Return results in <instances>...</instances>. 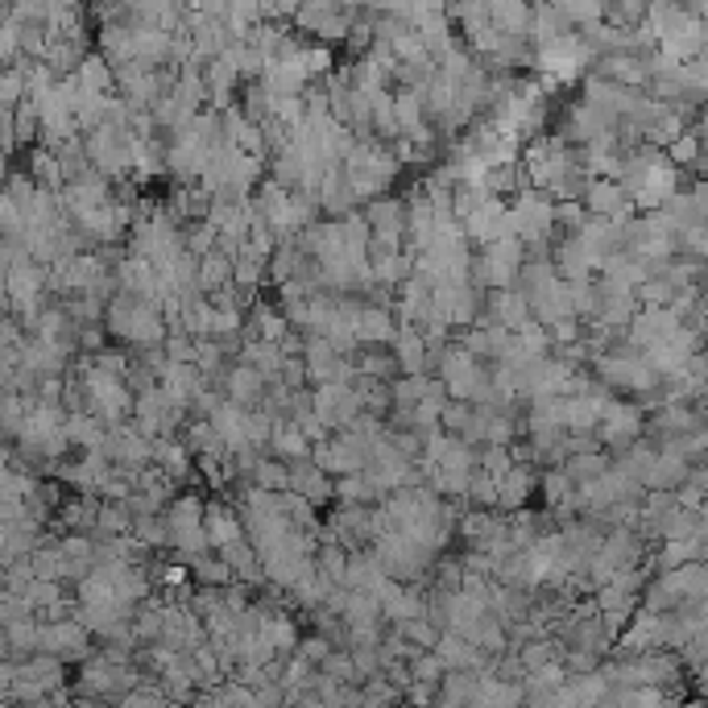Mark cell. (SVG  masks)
Instances as JSON below:
<instances>
[{"mask_svg": "<svg viewBox=\"0 0 708 708\" xmlns=\"http://www.w3.org/2000/svg\"><path fill=\"white\" fill-rule=\"evenodd\" d=\"M592 369H597V377L592 381H601L605 390H626V393H654L663 381L650 374V365L642 361V353H634V349H626V344H617V349H610V353H597L592 356Z\"/></svg>", "mask_w": 708, "mask_h": 708, "instance_id": "obj_1", "label": "cell"}, {"mask_svg": "<svg viewBox=\"0 0 708 708\" xmlns=\"http://www.w3.org/2000/svg\"><path fill=\"white\" fill-rule=\"evenodd\" d=\"M83 150H87V162L99 178H108V182L133 178V133L129 129L99 125L92 133H83Z\"/></svg>", "mask_w": 708, "mask_h": 708, "instance_id": "obj_2", "label": "cell"}, {"mask_svg": "<svg viewBox=\"0 0 708 708\" xmlns=\"http://www.w3.org/2000/svg\"><path fill=\"white\" fill-rule=\"evenodd\" d=\"M166 522V547L182 551V555H208V539H203V497L199 493H178L175 502L162 510Z\"/></svg>", "mask_w": 708, "mask_h": 708, "instance_id": "obj_3", "label": "cell"}, {"mask_svg": "<svg viewBox=\"0 0 708 708\" xmlns=\"http://www.w3.org/2000/svg\"><path fill=\"white\" fill-rule=\"evenodd\" d=\"M514 240H522V249H543L555 236V203L543 191H518L510 203Z\"/></svg>", "mask_w": 708, "mask_h": 708, "instance_id": "obj_4", "label": "cell"}, {"mask_svg": "<svg viewBox=\"0 0 708 708\" xmlns=\"http://www.w3.org/2000/svg\"><path fill=\"white\" fill-rule=\"evenodd\" d=\"M592 62H597V55H592L589 46L580 42V34L571 30V34H564V38L547 42V46H539L534 50V67L543 71L547 79H555L559 87L564 83H571V79H585L592 71Z\"/></svg>", "mask_w": 708, "mask_h": 708, "instance_id": "obj_5", "label": "cell"}, {"mask_svg": "<svg viewBox=\"0 0 708 708\" xmlns=\"http://www.w3.org/2000/svg\"><path fill=\"white\" fill-rule=\"evenodd\" d=\"M374 559H377V568L386 571V580H418L423 571L432 568V551L411 543L406 534H398V531L377 534Z\"/></svg>", "mask_w": 708, "mask_h": 708, "instance_id": "obj_6", "label": "cell"}, {"mask_svg": "<svg viewBox=\"0 0 708 708\" xmlns=\"http://www.w3.org/2000/svg\"><path fill=\"white\" fill-rule=\"evenodd\" d=\"M377 444H365V439H356V435L349 432H335L328 435L323 444H311V460L315 469L323 472V476H356V472H365V460H369V452H374Z\"/></svg>", "mask_w": 708, "mask_h": 708, "instance_id": "obj_7", "label": "cell"}, {"mask_svg": "<svg viewBox=\"0 0 708 708\" xmlns=\"http://www.w3.org/2000/svg\"><path fill=\"white\" fill-rule=\"evenodd\" d=\"M647 432V414L642 406H634V402H617L613 398L605 414H601V423H597V444H601V452H626L629 444H638Z\"/></svg>", "mask_w": 708, "mask_h": 708, "instance_id": "obj_8", "label": "cell"}, {"mask_svg": "<svg viewBox=\"0 0 708 708\" xmlns=\"http://www.w3.org/2000/svg\"><path fill=\"white\" fill-rule=\"evenodd\" d=\"M311 411H315V423L323 432H344L361 414V393L356 386H315L311 390Z\"/></svg>", "mask_w": 708, "mask_h": 708, "instance_id": "obj_9", "label": "cell"}, {"mask_svg": "<svg viewBox=\"0 0 708 708\" xmlns=\"http://www.w3.org/2000/svg\"><path fill=\"white\" fill-rule=\"evenodd\" d=\"M99 452L108 456V464L120 472H141L150 469V456H154V439L133 427V423H120V427H108L104 435V448Z\"/></svg>", "mask_w": 708, "mask_h": 708, "instance_id": "obj_10", "label": "cell"}, {"mask_svg": "<svg viewBox=\"0 0 708 708\" xmlns=\"http://www.w3.org/2000/svg\"><path fill=\"white\" fill-rule=\"evenodd\" d=\"M460 233H464V240H472L476 249H485V245H493V240H506V236H514V224H510V203L506 199H481V208L472 212L464 224H460Z\"/></svg>", "mask_w": 708, "mask_h": 708, "instance_id": "obj_11", "label": "cell"}, {"mask_svg": "<svg viewBox=\"0 0 708 708\" xmlns=\"http://www.w3.org/2000/svg\"><path fill=\"white\" fill-rule=\"evenodd\" d=\"M365 224H369V240H381V245H398L402 249V236H406V208L402 199L381 196L374 203H365Z\"/></svg>", "mask_w": 708, "mask_h": 708, "instance_id": "obj_12", "label": "cell"}, {"mask_svg": "<svg viewBox=\"0 0 708 708\" xmlns=\"http://www.w3.org/2000/svg\"><path fill=\"white\" fill-rule=\"evenodd\" d=\"M393 335H398V319H393L390 307H377V303H365L356 307V349H390Z\"/></svg>", "mask_w": 708, "mask_h": 708, "instance_id": "obj_13", "label": "cell"}, {"mask_svg": "<svg viewBox=\"0 0 708 708\" xmlns=\"http://www.w3.org/2000/svg\"><path fill=\"white\" fill-rule=\"evenodd\" d=\"M203 539L208 551H224L245 539V522L228 502H203Z\"/></svg>", "mask_w": 708, "mask_h": 708, "instance_id": "obj_14", "label": "cell"}, {"mask_svg": "<svg viewBox=\"0 0 708 708\" xmlns=\"http://www.w3.org/2000/svg\"><path fill=\"white\" fill-rule=\"evenodd\" d=\"M286 332H291V323H286V315L278 311V303H253L245 311V328H240L245 344L249 340H257V344H282Z\"/></svg>", "mask_w": 708, "mask_h": 708, "instance_id": "obj_15", "label": "cell"}, {"mask_svg": "<svg viewBox=\"0 0 708 708\" xmlns=\"http://www.w3.org/2000/svg\"><path fill=\"white\" fill-rule=\"evenodd\" d=\"M286 476H291L286 493L303 497L311 510H315V506H328V502H332V476H323L311 460H295V464H286Z\"/></svg>", "mask_w": 708, "mask_h": 708, "instance_id": "obj_16", "label": "cell"}, {"mask_svg": "<svg viewBox=\"0 0 708 708\" xmlns=\"http://www.w3.org/2000/svg\"><path fill=\"white\" fill-rule=\"evenodd\" d=\"M390 356H393V365H398V377H427V374H432V365H427V349H423V335H418V328H402V323H398V335H393V344H390Z\"/></svg>", "mask_w": 708, "mask_h": 708, "instance_id": "obj_17", "label": "cell"}, {"mask_svg": "<svg viewBox=\"0 0 708 708\" xmlns=\"http://www.w3.org/2000/svg\"><path fill=\"white\" fill-rule=\"evenodd\" d=\"M266 377L253 374L249 365H240L236 361L233 369H224V402H233V406H240V411H253L257 402H261V393H266Z\"/></svg>", "mask_w": 708, "mask_h": 708, "instance_id": "obj_18", "label": "cell"}, {"mask_svg": "<svg viewBox=\"0 0 708 708\" xmlns=\"http://www.w3.org/2000/svg\"><path fill=\"white\" fill-rule=\"evenodd\" d=\"M688 472H692V464L675 452V444H663V448L654 452V469H650L647 493H675L684 481H688Z\"/></svg>", "mask_w": 708, "mask_h": 708, "instance_id": "obj_19", "label": "cell"}, {"mask_svg": "<svg viewBox=\"0 0 708 708\" xmlns=\"http://www.w3.org/2000/svg\"><path fill=\"white\" fill-rule=\"evenodd\" d=\"M150 464H157V472H162L170 485H175V481H191V472H196V460H191V452L182 448V439H154Z\"/></svg>", "mask_w": 708, "mask_h": 708, "instance_id": "obj_20", "label": "cell"}, {"mask_svg": "<svg viewBox=\"0 0 708 708\" xmlns=\"http://www.w3.org/2000/svg\"><path fill=\"white\" fill-rule=\"evenodd\" d=\"M534 485H539V476H534L527 464H514V469L497 481V506L518 514L522 506H527V497L534 493Z\"/></svg>", "mask_w": 708, "mask_h": 708, "instance_id": "obj_21", "label": "cell"}, {"mask_svg": "<svg viewBox=\"0 0 708 708\" xmlns=\"http://www.w3.org/2000/svg\"><path fill=\"white\" fill-rule=\"evenodd\" d=\"M62 435H67V444L79 448V452H99L108 427L99 423L96 414H67V418H62Z\"/></svg>", "mask_w": 708, "mask_h": 708, "instance_id": "obj_22", "label": "cell"}, {"mask_svg": "<svg viewBox=\"0 0 708 708\" xmlns=\"http://www.w3.org/2000/svg\"><path fill=\"white\" fill-rule=\"evenodd\" d=\"M485 17L502 38H527V25H531V9L518 4V0H502V4H485Z\"/></svg>", "mask_w": 708, "mask_h": 708, "instance_id": "obj_23", "label": "cell"}, {"mask_svg": "<svg viewBox=\"0 0 708 708\" xmlns=\"http://www.w3.org/2000/svg\"><path fill=\"white\" fill-rule=\"evenodd\" d=\"M266 448H270L282 464H295V460H307V456H311V439L298 432L295 423H274V432H270V444H266Z\"/></svg>", "mask_w": 708, "mask_h": 708, "instance_id": "obj_24", "label": "cell"}, {"mask_svg": "<svg viewBox=\"0 0 708 708\" xmlns=\"http://www.w3.org/2000/svg\"><path fill=\"white\" fill-rule=\"evenodd\" d=\"M196 278H199V295H216L224 286H233V257H224L220 249L203 253L196 266Z\"/></svg>", "mask_w": 708, "mask_h": 708, "instance_id": "obj_25", "label": "cell"}, {"mask_svg": "<svg viewBox=\"0 0 708 708\" xmlns=\"http://www.w3.org/2000/svg\"><path fill=\"white\" fill-rule=\"evenodd\" d=\"M75 83L87 96H113V67L99 59L96 50H87V59L79 62Z\"/></svg>", "mask_w": 708, "mask_h": 708, "instance_id": "obj_26", "label": "cell"}, {"mask_svg": "<svg viewBox=\"0 0 708 708\" xmlns=\"http://www.w3.org/2000/svg\"><path fill=\"white\" fill-rule=\"evenodd\" d=\"M240 365H249V369L261 374L266 381H278L282 365H286V356H282L278 344H257V340H249V344L240 349Z\"/></svg>", "mask_w": 708, "mask_h": 708, "instance_id": "obj_27", "label": "cell"}, {"mask_svg": "<svg viewBox=\"0 0 708 708\" xmlns=\"http://www.w3.org/2000/svg\"><path fill=\"white\" fill-rule=\"evenodd\" d=\"M534 489L543 493V506H547L551 514H571V497H576V485H571V481L559 469L543 472Z\"/></svg>", "mask_w": 708, "mask_h": 708, "instance_id": "obj_28", "label": "cell"}, {"mask_svg": "<svg viewBox=\"0 0 708 708\" xmlns=\"http://www.w3.org/2000/svg\"><path fill=\"white\" fill-rule=\"evenodd\" d=\"M605 469H610V456H605V452H576V456H568V460L559 464V472L568 476L576 489H580V485H589V481H597Z\"/></svg>", "mask_w": 708, "mask_h": 708, "instance_id": "obj_29", "label": "cell"}, {"mask_svg": "<svg viewBox=\"0 0 708 708\" xmlns=\"http://www.w3.org/2000/svg\"><path fill=\"white\" fill-rule=\"evenodd\" d=\"M291 476H286V464L274 460V456H261V464L253 469L249 476V489H261V493H286Z\"/></svg>", "mask_w": 708, "mask_h": 708, "instance_id": "obj_30", "label": "cell"}, {"mask_svg": "<svg viewBox=\"0 0 708 708\" xmlns=\"http://www.w3.org/2000/svg\"><path fill=\"white\" fill-rule=\"evenodd\" d=\"M220 559L228 564V571L233 576H245V580H261V559H257V551L240 539V543H233V547L220 551Z\"/></svg>", "mask_w": 708, "mask_h": 708, "instance_id": "obj_31", "label": "cell"}, {"mask_svg": "<svg viewBox=\"0 0 708 708\" xmlns=\"http://www.w3.org/2000/svg\"><path fill=\"white\" fill-rule=\"evenodd\" d=\"M96 531L104 534V539H125V534L133 531V518L125 514V506H120V502H99Z\"/></svg>", "mask_w": 708, "mask_h": 708, "instance_id": "obj_32", "label": "cell"}, {"mask_svg": "<svg viewBox=\"0 0 708 708\" xmlns=\"http://www.w3.org/2000/svg\"><path fill=\"white\" fill-rule=\"evenodd\" d=\"M700 555H705V539H675V543H663L659 564L671 571V568H684V564H700Z\"/></svg>", "mask_w": 708, "mask_h": 708, "instance_id": "obj_33", "label": "cell"}, {"mask_svg": "<svg viewBox=\"0 0 708 708\" xmlns=\"http://www.w3.org/2000/svg\"><path fill=\"white\" fill-rule=\"evenodd\" d=\"M663 157H668V166H675V170L696 166V162H700V133H696V129H684V133L663 150Z\"/></svg>", "mask_w": 708, "mask_h": 708, "instance_id": "obj_34", "label": "cell"}, {"mask_svg": "<svg viewBox=\"0 0 708 708\" xmlns=\"http://www.w3.org/2000/svg\"><path fill=\"white\" fill-rule=\"evenodd\" d=\"M42 125H38V108L30 104V99H21L17 108H13V141L21 145H30V141H38Z\"/></svg>", "mask_w": 708, "mask_h": 708, "instance_id": "obj_35", "label": "cell"}, {"mask_svg": "<svg viewBox=\"0 0 708 708\" xmlns=\"http://www.w3.org/2000/svg\"><path fill=\"white\" fill-rule=\"evenodd\" d=\"M216 249V233L203 224V220H196V224H182V253H191L199 261L203 253H212Z\"/></svg>", "mask_w": 708, "mask_h": 708, "instance_id": "obj_36", "label": "cell"}, {"mask_svg": "<svg viewBox=\"0 0 708 708\" xmlns=\"http://www.w3.org/2000/svg\"><path fill=\"white\" fill-rule=\"evenodd\" d=\"M133 539H138L141 547H166V522H162V514H150V518H133Z\"/></svg>", "mask_w": 708, "mask_h": 708, "instance_id": "obj_37", "label": "cell"}, {"mask_svg": "<svg viewBox=\"0 0 708 708\" xmlns=\"http://www.w3.org/2000/svg\"><path fill=\"white\" fill-rule=\"evenodd\" d=\"M559 13H564V21L568 25H576V30H585V25H597L601 21V4H589V0H568V4H555Z\"/></svg>", "mask_w": 708, "mask_h": 708, "instance_id": "obj_38", "label": "cell"}, {"mask_svg": "<svg viewBox=\"0 0 708 708\" xmlns=\"http://www.w3.org/2000/svg\"><path fill=\"white\" fill-rule=\"evenodd\" d=\"M464 497H469L476 510H493V506H497V481L485 476V472H472L469 493H464Z\"/></svg>", "mask_w": 708, "mask_h": 708, "instance_id": "obj_39", "label": "cell"}, {"mask_svg": "<svg viewBox=\"0 0 708 708\" xmlns=\"http://www.w3.org/2000/svg\"><path fill=\"white\" fill-rule=\"evenodd\" d=\"M671 298H675V291H671L663 278H647V282L634 291V303H638V307H668Z\"/></svg>", "mask_w": 708, "mask_h": 708, "instance_id": "obj_40", "label": "cell"}, {"mask_svg": "<svg viewBox=\"0 0 708 708\" xmlns=\"http://www.w3.org/2000/svg\"><path fill=\"white\" fill-rule=\"evenodd\" d=\"M196 576L199 580H208V585H224V580H233V571L224 559H212V555H196Z\"/></svg>", "mask_w": 708, "mask_h": 708, "instance_id": "obj_41", "label": "cell"}, {"mask_svg": "<svg viewBox=\"0 0 708 708\" xmlns=\"http://www.w3.org/2000/svg\"><path fill=\"white\" fill-rule=\"evenodd\" d=\"M585 220H589L585 203H555V228H564V236L576 233Z\"/></svg>", "mask_w": 708, "mask_h": 708, "instance_id": "obj_42", "label": "cell"}, {"mask_svg": "<svg viewBox=\"0 0 708 708\" xmlns=\"http://www.w3.org/2000/svg\"><path fill=\"white\" fill-rule=\"evenodd\" d=\"M9 175H13V170H9V157L0 154V191H4V182H9Z\"/></svg>", "mask_w": 708, "mask_h": 708, "instance_id": "obj_43", "label": "cell"}]
</instances>
